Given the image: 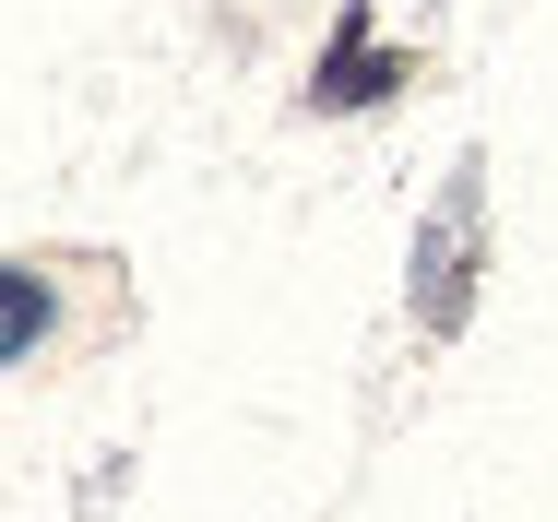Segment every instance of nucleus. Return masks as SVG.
Returning a JSON list of instances; mask_svg holds the SVG:
<instances>
[{
  "instance_id": "obj_1",
  "label": "nucleus",
  "mask_w": 558,
  "mask_h": 522,
  "mask_svg": "<svg viewBox=\"0 0 558 522\" xmlns=\"http://www.w3.org/2000/svg\"><path fill=\"white\" fill-rule=\"evenodd\" d=\"M475 274H487V167L451 155L440 203L416 214V250H404V309H416L428 344H451L475 320Z\"/></svg>"
},
{
  "instance_id": "obj_2",
  "label": "nucleus",
  "mask_w": 558,
  "mask_h": 522,
  "mask_svg": "<svg viewBox=\"0 0 558 522\" xmlns=\"http://www.w3.org/2000/svg\"><path fill=\"white\" fill-rule=\"evenodd\" d=\"M404 84V60L368 36V0H344V36L322 48V72H310V107H380Z\"/></svg>"
},
{
  "instance_id": "obj_3",
  "label": "nucleus",
  "mask_w": 558,
  "mask_h": 522,
  "mask_svg": "<svg viewBox=\"0 0 558 522\" xmlns=\"http://www.w3.org/2000/svg\"><path fill=\"white\" fill-rule=\"evenodd\" d=\"M48 320H60L48 274H36V262H0V368H24V356L48 344Z\"/></svg>"
}]
</instances>
